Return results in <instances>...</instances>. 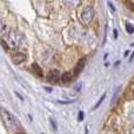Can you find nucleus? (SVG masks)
Wrapping results in <instances>:
<instances>
[{"label":"nucleus","instance_id":"1a4fd4ad","mask_svg":"<svg viewBox=\"0 0 134 134\" xmlns=\"http://www.w3.org/2000/svg\"><path fill=\"white\" fill-rule=\"evenodd\" d=\"M126 31H127V33H130V34H132V33L134 32V26L132 25V24L127 23V24H126Z\"/></svg>","mask_w":134,"mask_h":134},{"label":"nucleus","instance_id":"f03ea898","mask_svg":"<svg viewBox=\"0 0 134 134\" xmlns=\"http://www.w3.org/2000/svg\"><path fill=\"white\" fill-rule=\"evenodd\" d=\"M1 119H2V122H4L5 127L7 128V131H9V132H15V131H18L19 122L16 121L15 116L12 113H9L8 111L2 108L1 109Z\"/></svg>","mask_w":134,"mask_h":134},{"label":"nucleus","instance_id":"9d476101","mask_svg":"<svg viewBox=\"0 0 134 134\" xmlns=\"http://www.w3.org/2000/svg\"><path fill=\"white\" fill-rule=\"evenodd\" d=\"M32 68L35 71V73H38V74H39V75H42V73H41V69H40V67L38 66L37 64H33V65H32Z\"/></svg>","mask_w":134,"mask_h":134},{"label":"nucleus","instance_id":"423d86ee","mask_svg":"<svg viewBox=\"0 0 134 134\" xmlns=\"http://www.w3.org/2000/svg\"><path fill=\"white\" fill-rule=\"evenodd\" d=\"M85 61H86L85 58H83V59H80V60L78 61V64H76L75 68H74V71H73L74 75H78V74L83 69V67H85Z\"/></svg>","mask_w":134,"mask_h":134},{"label":"nucleus","instance_id":"9b49d317","mask_svg":"<svg viewBox=\"0 0 134 134\" xmlns=\"http://www.w3.org/2000/svg\"><path fill=\"white\" fill-rule=\"evenodd\" d=\"M105 98H106V94H102V97H101V98H100V99H99V101H98V104H97V105H95V106H94V109H97L98 107L100 106V104H101V102L104 101V99H105Z\"/></svg>","mask_w":134,"mask_h":134},{"label":"nucleus","instance_id":"7ed1b4c3","mask_svg":"<svg viewBox=\"0 0 134 134\" xmlns=\"http://www.w3.org/2000/svg\"><path fill=\"white\" fill-rule=\"evenodd\" d=\"M94 19V9L91 6H86L80 13V21L83 25H91Z\"/></svg>","mask_w":134,"mask_h":134},{"label":"nucleus","instance_id":"4468645a","mask_svg":"<svg viewBox=\"0 0 134 134\" xmlns=\"http://www.w3.org/2000/svg\"><path fill=\"white\" fill-rule=\"evenodd\" d=\"M108 6H109V8H111V9H112V11H113V12H115V7H114V6H113V5H112V4H111V2H108Z\"/></svg>","mask_w":134,"mask_h":134},{"label":"nucleus","instance_id":"ddd939ff","mask_svg":"<svg viewBox=\"0 0 134 134\" xmlns=\"http://www.w3.org/2000/svg\"><path fill=\"white\" fill-rule=\"evenodd\" d=\"M82 119H83V113L79 112V121H82Z\"/></svg>","mask_w":134,"mask_h":134},{"label":"nucleus","instance_id":"2eb2a0df","mask_svg":"<svg viewBox=\"0 0 134 134\" xmlns=\"http://www.w3.org/2000/svg\"><path fill=\"white\" fill-rule=\"evenodd\" d=\"M51 124H52V126H53V130H55V128H57V125L54 124V121H53V120H51Z\"/></svg>","mask_w":134,"mask_h":134},{"label":"nucleus","instance_id":"39448f33","mask_svg":"<svg viewBox=\"0 0 134 134\" xmlns=\"http://www.w3.org/2000/svg\"><path fill=\"white\" fill-rule=\"evenodd\" d=\"M26 59H27L26 54L20 53V52H15V53L12 54V61H13L14 64H21L23 61H25Z\"/></svg>","mask_w":134,"mask_h":134},{"label":"nucleus","instance_id":"f257e3e1","mask_svg":"<svg viewBox=\"0 0 134 134\" xmlns=\"http://www.w3.org/2000/svg\"><path fill=\"white\" fill-rule=\"evenodd\" d=\"M25 44V38L21 33L16 32V31H11L7 33V37L2 39V45L6 47V45H8L9 48L13 49H18L20 47L24 46Z\"/></svg>","mask_w":134,"mask_h":134},{"label":"nucleus","instance_id":"f8f14e48","mask_svg":"<svg viewBox=\"0 0 134 134\" xmlns=\"http://www.w3.org/2000/svg\"><path fill=\"white\" fill-rule=\"evenodd\" d=\"M130 119L134 120V108H132L131 109V112H130Z\"/></svg>","mask_w":134,"mask_h":134},{"label":"nucleus","instance_id":"6e6552de","mask_svg":"<svg viewBox=\"0 0 134 134\" xmlns=\"http://www.w3.org/2000/svg\"><path fill=\"white\" fill-rule=\"evenodd\" d=\"M73 75L74 73H72V72H65L63 74V76H61V80H63V82H69L73 79Z\"/></svg>","mask_w":134,"mask_h":134},{"label":"nucleus","instance_id":"20e7f679","mask_svg":"<svg viewBox=\"0 0 134 134\" xmlns=\"http://www.w3.org/2000/svg\"><path fill=\"white\" fill-rule=\"evenodd\" d=\"M59 78H60V73H59V71H57V69H53V71H51L48 74H47V80H48L51 83L58 82Z\"/></svg>","mask_w":134,"mask_h":134},{"label":"nucleus","instance_id":"0eeeda50","mask_svg":"<svg viewBox=\"0 0 134 134\" xmlns=\"http://www.w3.org/2000/svg\"><path fill=\"white\" fill-rule=\"evenodd\" d=\"M64 4L66 5L67 7H71V8H74V7H78L80 5L81 0H63Z\"/></svg>","mask_w":134,"mask_h":134}]
</instances>
